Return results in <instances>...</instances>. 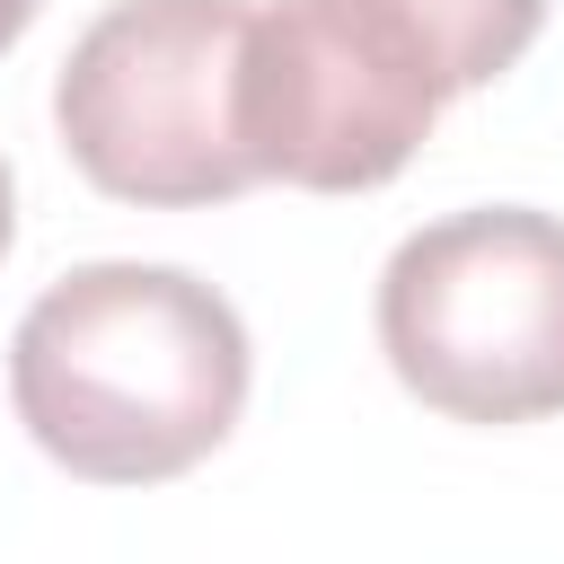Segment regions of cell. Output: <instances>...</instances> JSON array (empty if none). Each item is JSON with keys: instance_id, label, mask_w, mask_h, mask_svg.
Segmentation results:
<instances>
[{"instance_id": "obj_4", "label": "cell", "mask_w": 564, "mask_h": 564, "mask_svg": "<svg viewBox=\"0 0 564 564\" xmlns=\"http://www.w3.org/2000/svg\"><path fill=\"white\" fill-rule=\"evenodd\" d=\"M449 79L388 0H264L238 62V132L256 176L308 194L388 185L441 123Z\"/></svg>"}, {"instance_id": "obj_1", "label": "cell", "mask_w": 564, "mask_h": 564, "mask_svg": "<svg viewBox=\"0 0 564 564\" xmlns=\"http://www.w3.org/2000/svg\"><path fill=\"white\" fill-rule=\"evenodd\" d=\"M247 326L176 264H79L9 335L26 441L88 485H167L247 414Z\"/></svg>"}, {"instance_id": "obj_7", "label": "cell", "mask_w": 564, "mask_h": 564, "mask_svg": "<svg viewBox=\"0 0 564 564\" xmlns=\"http://www.w3.org/2000/svg\"><path fill=\"white\" fill-rule=\"evenodd\" d=\"M9 238H18V194H9V159H0V256H9Z\"/></svg>"}, {"instance_id": "obj_6", "label": "cell", "mask_w": 564, "mask_h": 564, "mask_svg": "<svg viewBox=\"0 0 564 564\" xmlns=\"http://www.w3.org/2000/svg\"><path fill=\"white\" fill-rule=\"evenodd\" d=\"M35 9H44V0H0V53H9V44L35 26Z\"/></svg>"}, {"instance_id": "obj_2", "label": "cell", "mask_w": 564, "mask_h": 564, "mask_svg": "<svg viewBox=\"0 0 564 564\" xmlns=\"http://www.w3.org/2000/svg\"><path fill=\"white\" fill-rule=\"evenodd\" d=\"M247 0H115L53 79V123L79 176L141 212H194L256 185L238 132Z\"/></svg>"}, {"instance_id": "obj_3", "label": "cell", "mask_w": 564, "mask_h": 564, "mask_svg": "<svg viewBox=\"0 0 564 564\" xmlns=\"http://www.w3.org/2000/svg\"><path fill=\"white\" fill-rule=\"evenodd\" d=\"M379 352L449 423L564 414V220L494 203L414 229L379 273Z\"/></svg>"}, {"instance_id": "obj_5", "label": "cell", "mask_w": 564, "mask_h": 564, "mask_svg": "<svg viewBox=\"0 0 564 564\" xmlns=\"http://www.w3.org/2000/svg\"><path fill=\"white\" fill-rule=\"evenodd\" d=\"M388 9L432 44L449 97L502 79V70L529 53V35L546 26V0H388Z\"/></svg>"}]
</instances>
